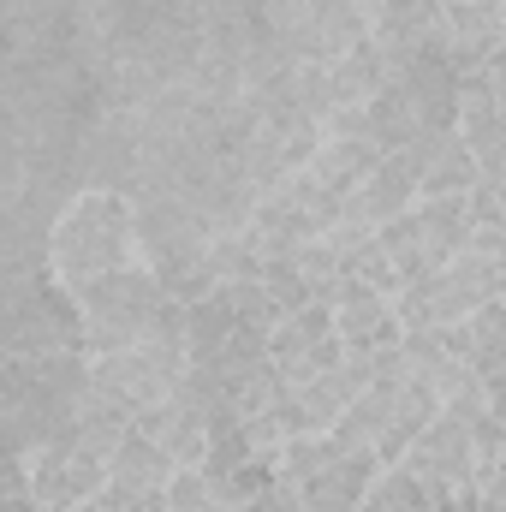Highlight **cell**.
Returning a JSON list of instances; mask_svg holds the SVG:
<instances>
[{
	"label": "cell",
	"instance_id": "6da1fadb",
	"mask_svg": "<svg viewBox=\"0 0 506 512\" xmlns=\"http://www.w3.org/2000/svg\"><path fill=\"white\" fill-rule=\"evenodd\" d=\"M143 262V239H137V203L126 191H78L54 221H48V239H42V268L66 286V292H84L120 268Z\"/></svg>",
	"mask_w": 506,
	"mask_h": 512
},
{
	"label": "cell",
	"instance_id": "7a4b0ae2",
	"mask_svg": "<svg viewBox=\"0 0 506 512\" xmlns=\"http://www.w3.org/2000/svg\"><path fill=\"white\" fill-rule=\"evenodd\" d=\"M78 310H84V346H90V358H114V352H131V346L161 340V334L185 340V304L161 286V274L149 262L120 268V274L84 286Z\"/></svg>",
	"mask_w": 506,
	"mask_h": 512
},
{
	"label": "cell",
	"instance_id": "3957f363",
	"mask_svg": "<svg viewBox=\"0 0 506 512\" xmlns=\"http://www.w3.org/2000/svg\"><path fill=\"white\" fill-rule=\"evenodd\" d=\"M191 376V352L179 334H161V340H143L131 352H114V358H90V393L126 405L131 417L173 399Z\"/></svg>",
	"mask_w": 506,
	"mask_h": 512
},
{
	"label": "cell",
	"instance_id": "277c9868",
	"mask_svg": "<svg viewBox=\"0 0 506 512\" xmlns=\"http://www.w3.org/2000/svg\"><path fill=\"white\" fill-rule=\"evenodd\" d=\"M399 465H411L435 495H441V507L459 512V501L483 483V459H477V441H471V423H459V417H435L411 447H405V459Z\"/></svg>",
	"mask_w": 506,
	"mask_h": 512
},
{
	"label": "cell",
	"instance_id": "5b68a950",
	"mask_svg": "<svg viewBox=\"0 0 506 512\" xmlns=\"http://www.w3.org/2000/svg\"><path fill=\"white\" fill-rule=\"evenodd\" d=\"M18 471H24L30 495H36L48 512H78L84 501H96V495L108 489V465H102L96 453H84L72 435L36 447L30 459H18Z\"/></svg>",
	"mask_w": 506,
	"mask_h": 512
},
{
	"label": "cell",
	"instance_id": "8992f818",
	"mask_svg": "<svg viewBox=\"0 0 506 512\" xmlns=\"http://www.w3.org/2000/svg\"><path fill=\"white\" fill-rule=\"evenodd\" d=\"M423 185V197H465L477 179H483V161L477 149L459 137V126H441V131H423L411 149H399Z\"/></svg>",
	"mask_w": 506,
	"mask_h": 512
},
{
	"label": "cell",
	"instance_id": "52a82bcc",
	"mask_svg": "<svg viewBox=\"0 0 506 512\" xmlns=\"http://www.w3.org/2000/svg\"><path fill=\"white\" fill-rule=\"evenodd\" d=\"M441 18H447V0H381L370 12L376 42H381V54L393 60V72H405L429 48H447L441 42Z\"/></svg>",
	"mask_w": 506,
	"mask_h": 512
},
{
	"label": "cell",
	"instance_id": "ba28073f",
	"mask_svg": "<svg viewBox=\"0 0 506 512\" xmlns=\"http://www.w3.org/2000/svg\"><path fill=\"white\" fill-rule=\"evenodd\" d=\"M441 42H447V60H453L459 72L489 66L506 48V6L501 0H447Z\"/></svg>",
	"mask_w": 506,
	"mask_h": 512
},
{
	"label": "cell",
	"instance_id": "9c48e42d",
	"mask_svg": "<svg viewBox=\"0 0 506 512\" xmlns=\"http://www.w3.org/2000/svg\"><path fill=\"white\" fill-rule=\"evenodd\" d=\"M417 203H423V185H417L411 161H405V155H381V167L346 197V215L381 233L393 215H405V209H417Z\"/></svg>",
	"mask_w": 506,
	"mask_h": 512
},
{
	"label": "cell",
	"instance_id": "30bf717a",
	"mask_svg": "<svg viewBox=\"0 0 506 512\" xmlns=\"http://www.w3.org/2000/svg\"><path fill=\"white\" fill-rule=\"evenodd\" d=\"M376 477H381L376 453H346V459H334L328 471H316L310 483H298L292 495H298L304 512H358ZM280 489H286V483H280Z\"/></svg>",
	"mask_w": 506,
	"mask_h": 512
},
{
	"label": "cell",
	"instance_id": "8fae6325",
	"mask_svg": "<svg viewBox=\"0 0 506 512\" xmlns=\"http://www.w3.org/2000/svg\"><path fill=\"white\" fill-rule=\"evenodd\" d=\"M173 453L155 441V435H137L131 429V441L108 459V489H120L126 501H137V495H161L167 483H173Z\"/></svg>",
	"mask_w": 506,
	"mask_h": 512
},
{
	"label": "cell",
	"instance_id": "7c38bea8",
	"mask_svg": "<svg viewBox=\"0 0 506 512\" xmlns=\"http://www.w3.org/2000/svg\"><path fill=\"white\" fill-rule=\"evenodd\" d=\"M268 358H274V370L286 376V387H304L316 382V376H328L340 358H346V340L334 334V340H304L292 322H280L274 334H268Z\"/></svg>",
	"mask_w": 506,
	"mask_h": 512
},
{
	"label": "cell",
	"instance_id": "4fadbf2b",
	"mask_svg": "<svg viewBox=\"0 0 506 512\" xmlns=\"http://www.w3.org/2000/svg\"><path fill=\"white\" fill-rule=\"evenodd\" d=\"M328 78H334V102H340V108H370L381 90L393 84V60L381 54V42L370 36L364 48H352L346 60H334Z\"/></svg>",
	"mask_w": 506,
	"mask_h": 512
},
{
	"label": "cell",
	"instance_id": "5bb4252c",
	"mask_svg": "<svg viewBox=\"0 0 506 512\" xmlns=\"http://www.w3.org/2000/svg\"><path fill=\"white\" fill-rule=\"evenodd\" d=\"M370 36H376V24H370V12H364L358 0H316V60H322V66L346 60V54L364 48Z\"/></svg>",
	"mask_w": 506,
	"mask_h": 512
},
{
	"label": "cell",
	"instance_id": "9a60e30c",
	"mask_svg": "<svg viewBox=\"0 0 506 512\" xmlns=\"http://www.w3.org/2000/svg\"><path fill=\"white\" fill-rule=\"evenodd\" d=\"M233 328H239V310L227 304V292H209V298L185 304V352H191V364H215L227 352Z\"/></svg>",
	"mask_w": 506,
	"mask_h": 512
},
{
	"label": "cell",
	"instance_id": "2e32d148",
	"mask_svg": "<svg viewBox=\"0 0 506 512\" xmlns=\"http://www.w3.org/2000/svg\"><path fill=\"white\" fill-rule=\"evenodd\" d=\"M376 167H381L376 143H346V137H328V143L316 149V161H310V173H316L328 191H340V197H352Z\"/></svg>",
	"mask_w": 506,
	"mask_h": 512
},
{
	"label": "cell",
	"instance_id": "e0dca14e",
	"mask_svg": "<svg viewBox=\"0 0 506 512\" xmlns=\"http://www.w3.org/2000/svg\"><path fill=\"white\" fill-rule=\"evenodd\" d=\"M358 512H447V507L411 465H381V477L370 483Z\"/></svg>",
	"mask_w": 506,
	"mask_h": 512
},
{
	"label": "cell",
	"instance_id": "ac0fdd59",
	"mask_svg": "<svg viewBox=\"0 0 506 512\" xmlns=\"http://www.w3.org/2000/svg\"><path fill=\"white\" fill-rule=\"evenodd\" d=\"M352 447L334 435V429H316V435H292L286 447H280V459H274V471H280V483L286 489H298V483H310L316 471H328L334 459H346Z\"/></svg>",
	"mask_w": 506,
	"mask_h": 512
},
{
	"label": "cell",
	"instance_id": "d6986e66",
	"mask_svg": "<svg viewBox=\"0 0 506 512\" xmlns=\"http://www.w3.org/2000/svg\"><path fill=\"white\" fill-rule=\"evenodd\" d=\"M471 340H477V376H495L506 370V298H489L477 316H471Z\"/></svg>",
	"mask_w": 506,
	"mask_h": 512
},
{
	"label": "cell",
	"instance_id": "ffe728a7",
	"mask_svg": "<svg viewBox=\"0 0 506 512\" xmlns=\"http://www.w3.org/2000/svg\"><path fill=\"white\" fill-rule=\"evenodd\" d=\"M167 512H239V507H227V495L215 489V477L203 465H185L167 483Z\"/></svg>",
	"mask_w": 506,
	"mask_h": 512
},
{
	"label": "cell",
	"instance_id": "44dd1931",
	"mask_svg": "<svg viewBox=\"0 0 506 512\" xmlns=\"http://www.w3.org/2000/svg\"><path fill=\"white\" fill-rule=\"evenodd\" d=\"M221 292H227V304L239 310V322H251V328H262V334H274V328L286 322L280 298H274V292H268L262 280H227Z\"/></svg>",
	"mask_w": 506,
	"mask_h": 512
},
{
	"label": "cell",
	"instance_id": "7402d4cb",
	"mask_svg": "<svg viewBox=\"0 0 506 512\" xmlns=\"http://www.w3.org/2000/svg\"><path fill=\"white\" fill-rule=\"evenodd\" d=\"M298 108L310 114V120H328L340 102H334V78H328V66L322 60H298Z\"/></svg>",
	"mask_w": 506,
	"mask_h": 512
},
{
	"label": "cell",
	"instance_id": "603a6c76",
	"mask_svg": "<svg viewBox=\"0 0 506 512\" xmlns=\"http://www.w3.org/2000/svg\"><path fill=\"white\" fill-rule=\"evenodd\" d=\"M483 393H489V411L506 423V370H495V376H483Z\"/></svg>",
	"mask_w": 506,
	"mask_h": 512
},
{
	"label": "cell",
	"instance_id": "cb8c5ba5",
	"mask_svg": "<svg viewBox=\"0 0 506 512\" xmlns=\"http://www.w3.org/2000/svg\"><path fill=\"white\" fill-rule=\"evenodd\" d=\"M239 512H280V501H274V489H268V495H256V501H245Z\"/></svg>",
	"mask_w": 506,
	"mask_h": 512
},
{
	"label": "cell",
	"instance_id": "d4e9b609",
	"mask_svg": "<svg viewBox=\"0 0 506 512\" xmlns=\"http://www.w3.org/2000/svg\"><path fill=\"white\" fill-rule=\"evenodd\" d=\"M358 6H364V12H376V6H381V0H358Z\"/></svg>",
	"mask_w": 506,
	"mask_h": 512
}]
</instances>
